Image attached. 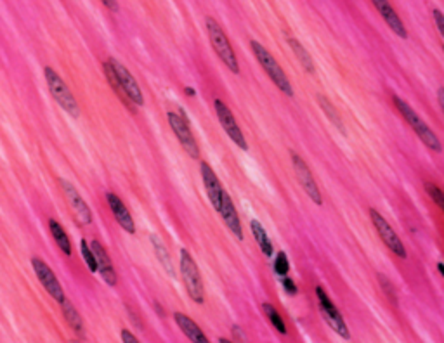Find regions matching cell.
<instances>
[{"instance_id": "23", "label": "cell", "mask_w": 444, "mask_h": 343, "mask_svg": "<svg viewBox=\"0 0 444 343\" xmlns=\"http://www.w3.org/2000/svg\"><path fill=\"white\" fill-rule=\"evenodd\" d=\"M262 312L265 314L267 321L274 326V329H276L278 333H281V335H287V325H285L283 317L280 316V312H278L276 307H274L273 303H269V302L262 303Z\"/></svg>"}, {"instance_id": "37", "label": "cell", "mask_w": 444, "mask_h": 343, "mask_svg": "<svg viewBox=\"0 0 444 343\" xmlns=\"http://www.w3.org/2000/svg\"><path fill=\"white\" fill-rule=\"evenodd\" d=\"M219 343H231V342H229V340H226V338H219Z\"/></svg>"}, {"instance_id": "27", "label": "cell", "mask_w": 444, "mask_h": 343, "mask_svg": "<svg viewBox=\"0 0 444 343\" xmlns=\"http://www.w3.org/2000/svg\"><path fill=\"white\" fill-rule=\"evenodd\" d=\"M80 251H82V257H83V260H86V264H87V267H89L90 273H97L96 257H94L92 250H90V247L87 245L86 239H82V241H80Z\"/></svg>"}, {"instance_id": "30", "label": "cell", "mask_w": 444, "mask_h": 343, "mask_svg": "<svg viewBox=\"0 0 444 343\" xmlns=\"http://www.w3.org/2000/svg\"><path fill=\"white\" fill-rule=\"evenodd\" d=\"M432 18H434V23H436L437 30H439V33L443 35V38H444V14H443V11H439V9H432Z\"/></svg>"}, {"instance_id": "3", "label": "cell", "mask_w": 444, "mask_h": 343, "mask_svg": "<svg viewBox=\"0 0 444 343\" xmlns=\"http://www.w3.org/2000/svg\"><path fill=\"white\" fill-rule=\"evenodd\" d=\"M207 25V33H209V40L212 44L213 51L217 53V56L220 57V61L233 71V73H239V66H238V59H236V54L233 51L231 44H229L228 35L224 33V30L220 28L219 23L216 21L213 18H207L205 19Z\"/></svg>"}, {"instance_id": "25", "label": "cell", "mask_w": 444, "mask_h": 343, "mask_svg": "<svg viewBox=\"0 0 444 343\" xmlns=\"http://www.w3.org/2000/svg\"><path fill=\"white\" fill-rule=\"evenodd\" d=\"M317 102H319V106H322V109H323V113H325V115H326V118H328L330 122H332V124L335 125L337 128H339V131L345 132V131H343L342 120H340L339 113H337V108L332 105V102H330L328 97L317 96Z\"/></svg>"}, {"instance_id": "6", "label": "cell", "mask_w": 444, "mask_h": 343, "mask_svg": "<svg viewBox=\"0 0 444 343\" xmlns=\"http://www.w3.org/2000/svg\"><path fill=\"white\" fill-rule=\"evenodd\" d=\"M368 213H369V219H371V224H374L375 231L378 232V238L384 241L385 247H387L392 253L396 255V257L406 258L408 257L406 247L403 245V241H401L400 236L396 234V231L391 228V224H389L387 220L382 217V213H378L375 208H369Z\"/></svg>"}, {"instance_id": "36", "label": "cell", "mask_w": 444, "mask_h": 343, "mask_svg": "<svg viewBox=\"0 0 444 343\" xmlns=\"http://www.w3.org/2000/svg\"><path fill=\"white\" fill-rule=\"evenodd\" d=\"M186 94L187 96H194V90L191 89V87H186Z\"/></svg>"}, {"instance_id": "9", "label": "cell", "mask_w": 444, "mask_h": 343, "mask_svg": "<svg viewBox=\"0 0 444 343\" xmlns=\"http://www.w3.org/2000/svg\"><path fill=\"white\" fill-rule=\"evenodd\" d=\"M291 165H293L295 176H297L299 184L302 186V189L306 191L307 196L313 200L314 205L322 206L323 205L322 191H319V187H317L316 180H314L313 172H311V168L307 167V163L304 161V158L297 153H291Z\"/></svg>"}, {"instance_id": "17", "label": "cell", "mask_w": 444, "mask_h": 343, "mask_svg": "<svg viewBox=\"0 0 444 343\" xmlns=\"http://www.w3.org/2000/svg\"><path fill=\"white\" fill-rule=\"evenodd\" d=\"M220 215H222V220H224L226 228L229 229V232L235 234L236 239L243 241V229H241V220H239L238 212L235 208V203L229 198V194H222V206H220Z\"/></svg>"}, {"instance_id": "7", "label": "cell", "mask_w": 444, "mask_h": 343, "mask_svg": "<svg viewBox=\"0 0 444 343\" xmlns=\"http://www.w3.org/2000/svg\"><path fill=\"white\" fill-rule=\"evenodd\" d=\"M167 120H168V125H170V128L174 131V134H176L177 141H179L181 146L184 148V151H186L191 158L198 160L200 158L198 142H196V139H194L190 125H187V118L184 116V113L181 111V115H177V113L170 111L167 115Z\"/></svg>"}, {"instance_id": "10", "label": "cell", "mask_w": 444, "mask_h": 343, "mask_svg": "<svg viewBox=\"0 0 444 343\" xmlns=\"http://www.w3.org/2000/svg\"><path fill=\"white\" fill-rule=\"evenodd\" d=\"M213 108H216L217 118H219L220 125H222V128H224L226 134L229 135V139H231V141L238 146L239 150H243V151L248 150V144H246L245 135H243L241 128H239L238 122H236V118H235V115H233L231 109H229L224 102L220 101V99H216V101H213Z\"/></svg>"}, {"instance_id": "21", "label": "cell", "mask_w": 444, "mask_h": 343, "mask_svg": "<svg viewBox=\"0 0 444 343\" xmlns=\"http://www.w3.org/2000/svg\"><path fill=\"white\" fill-rule=\"evenodd\" d=\"M49 229H51V234H53L54 241H56L57 247L61 248V251H63L64 255H68L70 257L71 255V241H70V236L66 234V231L63 229V225L57 222L56 219H51L49 220Z\"/></svg>"}, {"instance_id": "19", "label": "cell", "mask_w": 444, "mask_h": 343, "mask_svg": "<svg viewBox=\"0 0 444 343\" xmlns=\"http://www.w3.org/2000/svg\"><path fill=\"white\" fill-rule=\"evenodd\" d=\"M174 319H176L179 329L184 333V336H186L191 343H210V340L207 338L205 333L200 329V326L196 325L190 316H186V314L183 312H176L174 314Z\"/></svg>"}, {"instance_id": "34", "label": "cell", "mask_w": 444, "mask_h": 343, "mask_svg": "<svg viewBox=\"0 0 444 343\" xmlns=\"http://www.w3.org/2000/svg\"><path fill=\"white\" fill-rule=\"evenodd\" d=\"M103 4L106 5V8H109V9H118V2H109V0H105V2H103Z\"/></svg>"}, {"instance_id": "24", "label": "cell", "mask_w": 444, "mask_h": 343, "mask_svg": "<svg viewBox=\"0 0 444 343\" xmlns=\"http://www.w3.org/2000/svg\"><path fill=\"white\" fill-rule=\"evenodd\" d=\"M288 42H290V47L293 49L295 56H297V59L300 61V64L304 66V70H306L307 73H313L314 63H313V59H311L309 53H307L306 49H304V45L300 44L299 40H295V38H288Z\"/></svg>"}, {"instance_id": "32", "label": "cell", "mask_w": 444, "mask_h": 343, "mask_svg": "<svg viewBox=\"0 0 444 343\" xmlns=\"http://www.w3.org/2000/svg\"><path fill=\"white\" fill-rule=\"evenodd\" d=\"M120 336H122L123 343H139V340L135 338L129 329H122V331H120Z\"/></svg>"}, {"instance_id": "12", "label": "cell", "mask_w": 444, "mask_h": 343, "mask_svg": "<svg viewBox=\"0 0 444 343\" xmlns=\"http://www.w3.org/2000/svg\"><path fill=\"white\" fill-rule=\"evenodd\" d=\"M31 267H34L35 274H37V279L40 281V284L45 288V291H47L49 295L53 297L56 302H60V303L63 302L64 300L63 288H61L60 279L56 277V274H54L53 269L49 267V265L38 257L31 258Z\"/></svg>"}, {"instance_id": "31", "label": "cell", "mask_w": 444, "mask_h": 343, "mask_svg": "<svg viewBox=\"0 0 444 343\" xmlns=\"http://www.w3.org/2000/svg\"><path fill=\"white\" fill-rule=\"evenodd\" d=\"M283 288L288 295H295V293H297V286H295V283L291 277H288V276L283 277Z\"/></svg>"}, {"instance_id": "29", "label": "cell", "mask_w": 444, "mask_h": 343, "mask_svg": "<svg viewBox=\"0 0 444 343\" xmlns=\"http://www.w3.org/2000/svg\"><path fill=\"white\" fill-rule=\"evenodd\" d=\"M288 271H290V264H288L287 253L280 251V253L276 255V260H274V273H276L278 276L285 277L288 274Z\"/></svg>"}, {"instance_id": "38", "label": "cell", "mask_w": 444, "mask_h": 343, "mask_svg": "<svg viewBox=\"0 0 444 343\" xmlns=\"http://www.w3.org/2000/svg\"><path fill=\"white\" fill-rule=\"evenodd\" d=\"M71 343H82V342H79V340H71Z\"/></svg>"}, {"instance_id": "8", "label": "cell", "mask_w": 444, "mask_h": 343, "mask_svg": "<svg viewBox=\"0 0 444 343\" xmlns=\"http://www.w3.org/2000/svg\"><path fill=\"white\" fill-rule=\"evenodd\" d=\"M316 297H317V302H319V307H322L323 317H325V321L330 325V328H332L340 338L343 340L351 338V333H349L348 325H345V321H343L342 314H340V310L337 309L335 303L330 300V297L326 295V291L323 290L322 286L316 288Z\"/></svg>"}, {"instance_id": "2", "label": "cell", "mask_w": 444, "mask_h": 343, "mask_svg": "<svg viewBox=\"0 0 444 343\" xmlns=\"http://www.w3.org/2000/svg\"><path fill=\"white\" fill-rule=\"evenodd\" d=\"M250 47H252V53H254L255 59H257V63L261 64L262 70L265 71V75L271 79V82H273L274 85H276L278 89L285 94V96H288V97L293 96V87H291L288 77L285 75L283 68H281L280 63L274 59L273 54L269 53L264 45L259 44L257 40H252Z\"/></svg>"}, {"instance_id": "28", "label": "cell", "mask_w": 444, "mask_h": 343, "mask_svg": "<svg viewBox=\"0 0 444 343\" xmlns=\"http://www.w3.org/2000/svg\"><path fill=\"white\" fill-rule=\"evenodd\" d=\"M426 189H427V193H429L430 198H432V202L436 203V205L444 212V191L432 182H427Z\"/></svg>"}, {"instance_id": "35", "label": "cell", "mask_w": 444, "mask_h": 343, "mask_svg": "<svg viewBox=\"0 0 444 343\" xmlns=\"http://www.w3.org/2000/svg\"><path fill=\"white\" fill-rule=\"evenodd\" d=\"M437 271H439V273L443 274V277H444V264H443V262H439V264H437Z\"/></svg>"}, {"instance_id": "5", "label": "cell", "mask_w": 444, "mask_h": 343, "mask_svg": "<svg viewBox=\"0 0 444 343\" xmlns=\"http://www.w3.org/2000/svg\"><path fill=\"white\" fill-rule=\"evenodd\" d=\"M44 73H45V80H47L49 90H51V94H53V97L56 99L57 105H60L64 111L70 113L71 116H75L77 118V116L80 115V108H79V102H77L75 96L71 94L70 87L64 83V80L57 75L53 68L47 66L45 68Z\"/></svg>"}, {"instance_id": "18", "label": "cell", "mask_w": 444, "mask_h": 343, "mask_svg": "<svg viewBox=\"0 0 444 343\" xmlns=\"http://www.w3.org/2000/svg\"><path fill=\"white\" fill-rule=\"evenodd\" d=\"M106 202H108L109 208H112L113 215H115V219H116V222L120 224V228L125 229V232H129V234H134L135 232L134 219H132V215H131V212H129L127 206L123 205L122 200H120L116 194L108 193L106 194Z\"/></svg>"}, {"instance_id": "26", "label": "cell", "mask_w": 444, "mask_h": 343, "mask_svg": "<svg viewBox=\"0 0 444 343\" xmlns=\"http://www.w3.org/2000/svg\"><path fill=\"white\" fill-rule=\"evenodd\" d=\"M151 241H153L155 245V251H157L158 258L161 260V264H164V267L167 269L168 274H174V269H172V262H170V255H168V251L165 250V247L161 245V241H158L157 236H151Z\"/></svg>"}, {"instance_id": "14", "label": "cell", "mask_w": 444, "mask_h": 343, "mask_svg": "<svg viewBox=\"0 0 444 343\" xmlns=\"http://www.w3.org/2000/svg\"><path fill=\"white\" fill-rule=\"evenodd\" d=\"M90 250H92L94 257H96L97 271H99V274L103 276V279L106 281V284H109V286H116L115 267H113L112 258H109L108 251L105 250V247H103L101 243L97 241V239H94V241L90 243Z\"/></svg>"}, {"instance_id": "11", "label": "cell", "mask_w": 444, "mask_h": 343, "mask_svg": "<svg viewBox=\"0 0 444 343\" xmlns=\"http://www.w3.org/2000/svg\"><path fill=\"white\" fill-rule=\"evenodd\" d=\"M108 63L112 64L113 71H115L116 80H118V83H120V89H122L123 94L127 96L129 101L134 102V105H138V106L144 105V96H142V92H141V87H139V83L135 82V79L132 77L131 71L123 66L122 63H118L116 59H109Z\"/></svg>"}, {"instance_id": "4", "label": "cell", "mask_w": 444, "mask_h": 343, "mask_svg": "<svg viewBox=\"0 0 444 343\" xmlns=\"http://www.w3.org/2000/svg\"><path fill=\"white\" fill-rule=\"evenodd\" d=\"M181 276H183L184 286H186L187 295L194 303L205 302V291H203V281L200 269L196 262L193 260L190 251L186 248L181 250Z\"/></svg>"}, {"instance_id": "15", "label": "cell", "mask_w": 444, "mask_h": 343, "mask_svg": "<svg viewBox=\"0 0 444 343\" xmlns=\"http://www.w3.org/2000/svg\"><path fill=\"white\" fill-rule=\"evenodd\" d=\"M374 8L377 9L378 14L384 18V21L387 23V27L391 28L394 33L397 35L400 38H403V40H406L408 38V30L406 27L403 25V21H401L400 14L396 12V9L392 8L391 2H387V0H374Z\"/></svg>"}, {"instance_id": "22", "label": "cell", "mask_w": 444, "mask_h": 343, "mask_svg": "<svg viewBox=\"0 0 444 343\" xmlns=\"http://www.w3.org/2000/svg\"><path fill=\"white\" fill-rule=\"evenodd\" d=\"M61 309H63L64 319H66V323L70 325V328H73L77 333H79V335L83 336L82 317H80V314L77 312L75 305H73V303H71L68 299H64L63 302H61Z\"/></svg>"}, {"instance_id": "33", "label": "cell", "mask_w": 444, "mask_h": 343, "mask_svg": "<svg viewBox=\"0 0 444 343\" xmlns=\"http://www.w3.org/2000/svg\"><path fill=\"white\" fill-rule=\"evenodd\" d=\"M437 101H439L441 111H443L444 115V87H439V89H437Z\"/></svg>"}, {"instance_id": "20", "label": "cell", "mask_w": 444, "mask_h": 343, "mask_svg": "<svg viewBox=\"0 0 444 343\" xmlns=\"http://www.w3.org/2000/svg\"><path fill=\"white\" fill-rule=\"evenodd\" d=\"M250 229H252V234H254V239L257 241V245H259V248H261L262 253H264L267 258H271V255H273V251H274L273 243H271V239H269L265 229L262 228V224L259 222L257 219L252 220Z\"/></svg>"}, {"instance_id": "13", "label": "cell", "mask_w": 444, "mask_h": 343, "mask_svg": "<svg viewBox=\"0 0 444 343\" xmlns=\"http://www.w3.org/2000/svg\"><path fill=\"white\" fill-rule=\"evenodd\" d=\"M200 176H202L203 184H205V191L210 203H212V206L217 210V212H220L224 187H222V184H220L219 177L216 176V172L212 170V167H210L207 161H202V163H200Z\"/></svg>"}, {"instance_id": "16", "label": "cell", "mask_w": 444, "mask_h": 343, "mask_svg": "<svg viewBox=\"0 0 444 343\" xmlns=\"http://www.w3.org/2000/svg\"><path fill=\"white\" fill-rule=\"evenodd\" d=\"M61 187H63L64 196L68 198L71 208H73V212L77 213V217L80 219V222H83V224H90V220H92V213H90V208L87 206V203L83 202V198L80 196L79 191L75 189V186H73L71 182H68V180L61 179Z\"/></svg>"}, {"instance_id": "1", "label": "cell", "mask_w": 444, "mask_h": 343, "mask_svg": "<svg viewBox=\"0 0 444 343\" xmlns=\"http://www.w3.org/2000/svg\"><path fill=\"white\" fill-rule=\"evenodd\" d=\"M394 105H396L397 111L401 113V116L406 120L408 125L413 128L415 134L418 135V139H420V141H422L430 151H436V153L443 151V144H441L439 137L434 134V131L427 125L426 120L420 118V115H418V113L415 111V109L404 101V99H401L400 96H394Z\"/></svg>"}]
</instances>
